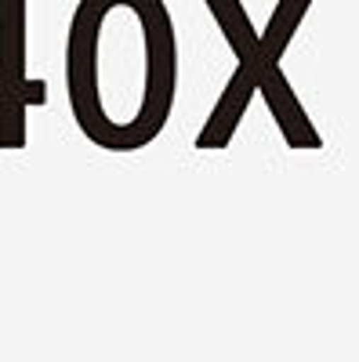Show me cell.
I'll return each mask as SVG.
<instances>
[{
	"mask_svg": "<svg viewBox=\"0 0 359 362\" xmlns=\"http://www.w3.org/2000/svg\"><path fill=\"white\" fill-rule=\"evenodd\" d=\"M258 95L265 98L268 112H273V119L280 124L283 138L290 148H323V138L316 134V127L309 124V112L302 109V102H297V95L290 90L283 69H268L258 83Z\"/></svg>",
	"mask_w": 359,
	"mask_h": 362,
	"instance_id": "obj_3",
	"label": "cell"
},
{
	"mask_svg": "<svg viewBox=\"0 0 359 362\" xmlns=\"http://www.w3.org/2000/svg\"><path fill=\"white\" fill-rule=\"evenodd\" d=\"M309 4H312V0H280V4H276L273 18H268V25H265V33H258L254 54L247 58V62H239V69L225 83V90H222V98H218L211 119H207L203 134L196 138V148H225L232 141V134L239 127V119H244V112H247V105L254 98V90L261 83V76L280 66V58H283L290 37L297 33V25H302Z\"/></svg>",
	"mask_w": 359,
	"mask_h": 362,
	"instance_id": "obj_2",
	"label": "cell"
},
{
	"mask_svg": "<svg viewBox=\"0 0 359 362\" xmlns=\"http://www.w3.org/2000/svg\"><path fill=\"white\" fill-rule=\"evenodd\" d=\"M73 119L106 153L156 141L174 109L178 47L164 0H80L69 22Z\"/></svg>",
	"mask_w": 359,
	"mask_h": 362,
	"instance_id": "obj_1",
	"label": "cell"
}]
</instances>
